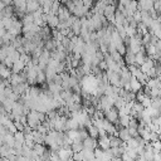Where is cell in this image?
<instances>
[{
    "instance_id": "cell-48",
    "label": "cell",
    "mask_w": 161,
    "mask_h": 161,
    "mask_svg": "<svg viewBox=\"0 0 161 161\" xmlns=\"http://www.w3.org/2000/svg\"><path fill=\"white\" fill-rule=\"evenodd\" d=\"M4 9H5V4L3 1H0V14L4 11Z\"/></svg>"
},
{
    "instance_id": "cell-51",
    "label": "cell",
    "mask_w": 161,
    "mask_h": 161,
    "mask_svg": "<svg viewBox=\"0 0 161 161\" xmlns=\"http://www.w3.org/2000/svg\"><path fill=\"white\" fill-rule=\"evenodd\" d=\"M0 1H3L5 5H8V4H10V3H11V0H0Z\"/></svg>"
},
{
    "instance_id": "cell-33",
    "label": "cell",
    "mask_w": 161,
    "mask_h": 161,
    "mask_svg": "<svg viewBox=\"0 0 161 161\" xmlns=\"http://www.w3.org/2000/svg\"><path fill=\"white\" fill-rule=\"evenodd\" d=\"M87 132H88V136L89 137H92V138H97V137H99V133H98V130H97V127L92 123L91 126H88L87 127Z\"/></svg>"
},
{
    "instance_id": "cell-42",
    "label": "cell",
    "mask_w": 161,
    "mask_h": 161,
    "mask_svg": "<svg viewBox=\"0 0 161 161\" xmlns=\"http://www.w3.org/2000/svg\"><path fill=\"white\" fill-rule=\"evenodd\" d=\"M132 19L138 24V23H141V11L140 10H137V11H135L133 13V15H132Z\"/></svg>"
},
{
    "instance_id": "cell-25",
    "label": "cell",
    "mask_w": 161,
    "mask_h": 161,
    "mask_svg": "<svg viewBox=\"0 0 161 161\" xmlns=\"http://www.w3.org/2000/svg\"><path fill=\"white\" fill-rule=\"evenodd\" d=\"M13 152H14V150H13L11 147H9V146H6V145L0 146V157H1V158L10 157L11 155H14Z\"/></svg>"
},
{
    "instance_id": "cell-16",
    "label": "cell",
    "mask_w": 161,
    "mask_h": 161,
    "mask_svg": "<svg viewBox=\"0 0 161 161\" xmlns=\"http://www.w3.org/2000/svg\"><path fill=\"white\" fill-rule=\"evenodd\" d=\"M103 130L106 131V133L107 135H116V132H117V128H116V126H114V123H111L109 121H107V119H104L103 118Z\"/></svg>"
},
{
    "instance_id": "cell-7",
    "label": "cell",
    "mask_w": 161,
    "mask_h": 161,
    "mask_svg": "<svg viewBox=\"0 0 161 161\" xmlns=\"http://www.w3.org/2000/svg\"><path fill=\"white\" fill-rule=\"evenodd\" d=\"M94 158L96 161H111L112 155L109 153L108 150H101V148H96L94 150Z\"/></svg>"
},
{
    "instance_id": "cell-24",
    "label": "cell",
    "mask_w": 161,
    "mask_h": 161,
    "mask_svg": "<svg viewBox=\"0 0 161 161\" xmlns=\"http://www.w3.org/2000/svg\"><path fill=\"white\" fill-rule=\"evenodd\" d=\"M78 128H80V126H79V123L74 119V118H67V122H65V130L67 131H72V130H78Z\"/></svg>"
},
{
    "instance_id": "cell-41",
    "label": "cell",
    "mask_w": 161,
    "mask_h": 161,
    "mask_svg": "<svg viewBox=\"0 0 161 161\" xmlns=\"http://www.w3.org/2000/svg\"><path fill=\"white\" fill-rule=\"evenodd\" d=\"M151 145H152V150H153L155 153L161 152V141H160V140H157V141H155V142H151Z\"/></svg>"
},
{
    "instance_id": "cell-9",
    "label": "cell",
    "mask_w": 161,
    "mask_h": 161,
    "mask_svg": "<svg viewBox=\"0 0 161 161\" xmlns=\"http://www.w3.org/2000/svg\"><path fill=\"white\" fill-rule=\"evenodd\" d=\"M49 59H50V52L44 49V50L40 53L39 58H38V65H39V68H40V69H43L44 67H47V64H48Z\"/></svg>"
},
{
    "instance_id": "cell-3",
    "label": "cell",
    "mask_w": 161,
    "mask_h": 161,
    "mask_svg": "<svg viewBox=\"0 0 161 161\" xmlns=\"http://www.w3.org/2000/svg\"><path fill=\"white\" fill-rule=\"evenodd\" d=\"M48 119V118H47ZM53 123V130L58 131V132H63L65 131V122H67V117L64 114H59L58 117H55L54 119H49Z\"/></svg>"
},
{
    "instance_id": "cell-8",
    "label": "cell",
    "mask_w": 161,
    "mask_h": 161,
    "mask_svg": "<svg viewBox=\"0 0 161 161\" xmlns=\"http://www.w3.org/2000/svg\"><path fill=\"white\" fill-rule=\"evenodd\" d=\"M114 13H116V6L113 4H107L103 10V16L109 21L114 23Z\"/></svg>"
},
{
    "instance_id": "cell-50",
    "label": "cell",
    "mask_w": 161,
    "mask_h": 161,
    "mask_svg": "<svg viewBox=\"0 0 161 161\" xmlns=\"http://www.w3.org/2000/svg\"><path fill=\"white\" fill-rule=\"evenodd\" d=\"M3 145H4V136L0 135V146H3Z\"/></svg>"
},
{
    "instance_id": "cell-29",
    "label": "cell",
    "mask_w": 161,
    "mask_h": 161,
    "mask_svg": "<svg viewBox=\"0 0 161 161\" xmlns=\"http://www.w3.org/2000/svg\"><path fill=\"white\" fill-rule=\"evenodd\" d=\"M109 137V146L111 147H121L122 146V141L119 140V137L117 136V135H111V136H108ZM109 147V148H111Z\"/></svg>"
},
{
    "instance_id": "cell-44",
    "label": "cell",
    "mask_w": 161,
    "mask_h": 161,
    "mask_svg": "<svg viewBox=\"0 0 161 161\" xmlns=\"http://www.w3.org/2000/svg\"><path fill=\"white\" fill-rule=\"evenodd\" d=\"M151 102H152V99H151L150 97H146V98L141 102V104L143 106V108H147V107H150V106H151Z\"/></svg>"
},
{
    "instance_id": "cell-12",
    "label": "cell",
    "mask_w": 161,
    "mask_h": 161,
    "mask_svg": "<svg viewBox=\"0 0 161 161\" xmlns=\"http://www.w3.org/2000/svg\"><path fill=\"white\" fill-rule=\"evenodd\" d=\"M25 75L24 74H20V73H11V75L9 77V83L11 84V87L16 86V84H20V83H24L25 82Z\"/></svg>"
},
{
    "instance_id": "cell-56",
    "label": "cell",
    "mask_w": 161,
    "mask_h": 161,
    "mask_svg": "<svg viewBox=\"0 0 161 161\" xmlns=\"http://www.w3.org/2000/svg\"><path fill=\"white\" fill-rule=\"evenodd\" d=\"M68 161H73V158H70V160H68Z\"/></svg>"
},
{
    "instance_id": "cell-27",
    "label": "cell",
    "mask_w": 161,
    "mask_h": 161,
    "mask_svg": "<svg viewBox=\"0 0 161 161\" xmlns=\"http://www.w3.org/2000/svg\"><path fill=\"white\" fill-rule=\"evenodd\" d=\"M80 153L83 156V161H96V158H94V151L83 148L80 151Z\"/></svg>"
},
{
    "instance_id": "cell-43",
    "label": "cell",
    "mask_w": 161,
    "mask_h": 161,
    "mask_svg": "<svg viewBox=\"0 0 161 161\" xmlns=\"http://www.w3.org/2000/svg\"><path fill=\"white\" fill-rule=\"evenodd\" d=\"M6 88H8V83L5 80H0V94H5Z\"/></svg>"
},
{
    "instance_id": "cell-17",
    "label": "cell",
    "mask_w": 161,
    "mask_h": 161,
    "mask_svg": "<svg viewBox=\"0 0 161 161\" xmlns=\"http://www.w3.org/2000/svg\"><path fill=\"white\" fill-rule=\"evenodd\" d=\"M80 29H82V23H80V19L79 18H74V21L70 26V30L73 33V35L75 36H79L80 35Z\"/></svg>"
},
{
    "instance_id": "cell-49",
    "label": "cell",
    "mask_w": 161,
    "mask_h": 161,
    "mask_svg": "<svg viewBox=\"0 0 161 161\" xmlns=\"http://www.w3.org/2000/svg\"><path fill=\"white\" fill-rule=\"evenodd\" d=\"M111 161H122V160H121V157H112Z\"/></svg>"
},
{
    "instance_id": "cell-13",
    "label": "cell",
    "mask_w": 161,
    "mask_h": 161,
    "mask_svg": "<svg viewBox=\"0 0 161 161\" xmlns=\"http://www.w3.org/2000/svg\"><path fill=\"white\" fill-rule=\"evenodd\" d=\"M104 119L109 121L111 123H117L118 122V112L116 108H111L108 111H104Z\"/></svg>"
},
{
    "instance_id": "cell-54",
    "label": "cell",
    "mask_w": 161,
    "mask_h": 161,
    "mask_svg": "<svg viewBox=\"0 0 161 161\" xmlns=\"http://www.w3.org/2000/svg\"><path fill=\"white\" fill-rule=\"evenodd\" d=\"M158 112H160V117H161V108H160V109H158Z\"/></svg>"
},
{
    "instance_id": "cell-34",
    "label": "cell",
    "mask_w": 161,
    "mask_h": 161,
    "mask_svg": "<svg viewBox=\"0 0 161 161\" xmlns=\"http://www.w3.org/2000/svg\"><path fill=\"white\" fill-rule=\"evenodd\" d=\"M146 109V112L150 114V117L153 119V118H157V117H160V112H158V109H156V108H153V107H147V108H145Z\"/></svg>"
},
{
    "instance_id": "cell-1",
    "label": "cell",
    "mask_w": 161,
    "mask_h": 161,
    "mask_svg": "<svg viewBox=\"0 0 161 161\" xmlns=\"http://www.w3.org/2000/svg\"><path fill=\"white\" fill-rule=\"evenodd\" d=\"M45 119H47V116L44 112L30 109V112L26 113V126L31 130H36Z\"/></svg>"
},
{
    "instance_id": "cell-20",
    "label": "cell",
    "mask_w": 161,
    "mask_h": 161,
    "mask_svg": "<svg viewBox=\"0 0 161 161\" xmlns=\"http://www.w3.org/2000/svg\"><path fill=\"white\" fill-rule=\"evenodd\" d=\"M26 89H28V84L24 82V83H20V84H16V86H14V87H11V91L19 97V96H21V94H24L25 92H26Z\"/></svg>"
},
{
    "instance_id": "cell-23",
    "label": "cell",
    "mask_w": 161,
    "mask_h": 161,
    "mask_svg": "<svg viewBox=\"0 0 161 161\" xmlns=\"http://www.w3.org/2000/svg\"><path fill=\"white\" fill-rule=\"evenodd\" d=\"M25 67H26V64L23 62V59H18L16 62H14L13 63V65H11V69H13V72L14 73H20L21 70H24L25 69Z\"/></svg>"
},
{
    "instance_id": "cell-37",
    "label": "cell",
    "mask_w": 161,
    "mask_h": 161,
    "mask_svg": "<svg viewBox=\"0 0 161 161\" xmlns=\"http://www.w3.org/2000/svg\"><path fill=\"white\" fill-rule=\"evenodd\" d=\"M70 148H72L73 153L74 152H80L83 150V142H72Z\"/></svg>"
},
{
    "instance_id": "cell-53",
    "label": "cell",
    "mask_w": 161,
    "mask_h": 161,
    "mask_svg": "<svg viewBox=\"0 0 161 161\" xmlns=\"http://www.w3.org/2000/svg\"><path fill=\"white\" fill-rule=\"evenodd\" d=\"M157 78H158V80H160V82H161V74H160V75H158V77H157Z\"/></svg>"
},
{
    "instance_id": "cell-14",
    "label": "cell",
    "mask_w": 161,
    "mask_h": 161,
    "mask_svg": "<svg viewBox=\"0 0 161 161\" xmlns=\"http://www.w3.org/2000/svg\"><path fill=\"white\" fill-rule=\"evenodd\" d=\"M82 142H83V148H86V150H92V151H94L96 147L98 146L96 138H92V137H89V136H88L86 140H83Z\"/></svg>"
},
{
    "instance_id": "cell-35",
    "label": "cell",
    "mask_w": 161,
    "mask_h": 161,
    "mask_svg": "<svg viewBox=\"0 0 161 161\" xmlns=\"http://www.w3.org/2000/svg\"><path fill=\"white\" fill-rule=\"evenodd\" d=\"M125 62H126L127 65L135 64V54L131 53V52H127V53L125 54Z\"/></svg>"
},
{
    "instance_id": "cell-30",
    "label": "cell",
    "mask_w": 161,
    "mask_h": 161,
    "mask_svg": "<svg viewBox=\"0 0 161 161\" xmlns=\"http://www.w3.org/2000/svg\"><path fill=\"white\" fill-rule=\"evenodd\" d=\"M145 60H146V55H145L143 50H142V52H138V53L135 54V64H136L137 67H141V65L143 64Z\"/></svg>"
},
{
    "instance_id": "cell-40",
    "label": "cell",
    "mask_w": 161,
    "mask_h": 161,
    "mask_svg": "<svg viewBox=\"0 0 161 161\" xmlns=\"http://www.w3.org/2000/svg\"><path fill=\"white\" fill-rule=\"evenodd\" d=\"M47 79V77H45V73L43 72V70H39L38 72V74H36V79H35V82L36 83H44V80Z\"/></svg>"
},
{
    "instance_id": "cell-6",
    "label": "cell",
    "mask_w": 161,
    "mask_h": 161,
    "mask_svg": "<svg viewBox=\"0 0 161 161\" xmlns=\"http://www.w3.org/2000/svg\"><path fill=\"white\" fill-rule=\"evenodd\" d=\"M6 30H8V33H10L11 35L18 36V35L23 31V24H21L19 20L13 19V21L10 23V25H9V28H8Z\"/></svg>"
},
{
    "instance_id": "cell-22",
    "label": "cell",
    "mask_w": 161,
    "mask_h": 161,
    "mask_svg": "<svg viewBox=\"0 0 161 161\" xmlns=\"http://www.w3.org/2000/svg\"><path fill=\"white\" fill-rule=\"evenodd\" d=\"M128 86H130V91H131V92H133V93H137L138 91H141V89H142V84H141L136 78H133V77L130 79Z\"/></svg>"
},
{
    "instance_id": "cell-57",
    "label": "cell",
    "mask_w": 161,
    "mask_h": 161,
    "mask_svg": "<svg viewBox=\"0 0 161 161\" xmlns=\"http://www.w3.org/2000/svg\"><path fill=\"white\" fill-rule=\"evenodd\" d=\"M0 161H1V157H0Z\"/></svg>"
},
{
    "instance_id": "cell-11",
    "label": "cell",
    "mask_w": 161,
    "mask_h": 161,
    "mask_svg": "<svg viewBox=\"0 0 161 161\" xmlns=\"http://www.w3.org/2000/svg\"><path fill=\"white\" fill-rule=\"evenodd\" d=\"M45 21H47L48 26L52 28V29L58 28V25H59V19H58V16H57L55 14H52V13L45 14Z\"/></svg>"
},
{
    "instance_id": "cell-55",
    "label": "cell",
    "mask_w": 161,
    "mask_h": 161,
    "mask_svg": "<svg viewBox=\"0 0 161 161\" xmlns=\"http://www.w3.org/2000/svg\"><path fill=\"white\" fill-rule=\"evenodd\" d=\"M158 64H160V65H161V60H160V59H158Z\"/></svg>"
},
{
    "instance_id": "cell-5",
    "label": "cell",
    "mask_w": 161,
    "mask_h": 161,
    "mask_svg": "<svg viewBox=\"0 0 161 161\" xmlns=\"http://www.w3.org/2000/svg\"><path fill=\"white\" fill-rule=\"evenodd\" d=\"M57 155L58 157L60 158V161H68L73 157V151L70 148V146H63V147H59L57 151Z\"/></svg>"
},
{
    "instance_id": "cell-38",
    "label": "cell",
    "mask_w": 161,
    "mask_h": 161,
    "mask_svg": "<svg viewBox=\"0 0 161 161\" xmlns=\"http://www.w3.org/2000/svg\"><path fill=\"white\" fill-rule=\"evenodd\" d=\"M151 34L150 33H146V34H143L142 36H141V43L143 44V45H148V44H151Z\"/></svg>"
},
{
    "instance_id": "cell-31",
    "label": "cell",
    "mask_w": 161,
    "mask_h": 161,
    "mask_svg": "<svg viewBox=\"0 0 161 161\" xmlns=\"http://www.w3.org/2000/svg\"><path fill=\"white\" fill-rule=\"evenodd\" d=\"M4 145L14 148V145H15V141H14V133H10L8 132L5 136H4Z\"/></svg>"
},
{
    "instance_id": "cell-39",
    "label": "cell",
    "mask_w": 161,
    "mask_h": 161,
    "mask_svg": "<svg viewBox=\"0 0 161 161\" xmlns=\"http://www.w3.org/2000/svg\"><path fill=\"white\" fill-rule=\"evenodd\" d=\"M152 102H151V107L156 108V109H160L161 108V97H156V98H151Z\"/></svg>"
},
{
    "instance_id": "cell-47",
    "label": "cell",
    "mask_w": 161,
    "mask_h": 161,
    "mask_svg": "<svg viewBox=\"0 0 161 161\" xmlns=\"http://www.w3.org/2000/svg\"><path fill=\"white\" fill-rule=\"evenodd\" d=\"M153 161H161V152H157L153 155Z\"/></svg>"
},
{
    "instance_id": "cell-45",
    "label": "cell",
    "mask_w": 161,
    "mask_h": 161,
    "mask_svg": "<svg viewBox=\"0 0 161 161\" xmlns=\"http://www.w3.org/2000/svg\"><path fill=\"white\" fill-rule=\"evenodd\" d=\"M49 161H60V158L58 157L57 152H50V156H49Z\"/></svg>"
},
{
    "instance_id": "cell-18",
    "label": "cell",
    "mask_w": 161,
    "mask_h": 161,
    "mask_svg": "<svg viewBox=\"0 0 161 161\" xmlns=\"http://www.w3.org/2000/svg\"><path fill=\"white\" fill-rule=\"evenodd\" d=\"M117 136L119 137V140H121L122 142H127V141L131 138V133H130V131H128L127 127H122V128H119L118 132H117Z\"/></svg>"
},
{
    "instance_id": "cell-28",
    "label": "cell",
    "mask_w": 161,
    "mask_h": 161,
    "mask_svg": "<svg viewBox=\"0 0 161 161\" xmlns=\"http://www.w3.org/2000/svg\"><path fill=\"white\" fill-rule=\"evenodd\" d=\"M31 136H33L34 143H43V142H44V136H45V135L42 133V132H39L38 130H33Z\"/></svg>"
},
{
    "instance_id": "cell-32",
    "label": "cell",
    "mask_w": 161,
    "mask_h": 161,
    "mask_svg": "<svg viewBox=\"0 0 161 161\" xmlns=\"http://www.w3.org/2000/svg\"><path fill=\"white\" fill-rule=\"evenodd\" d=\"M131 116L130 114H118V123L121 125V127H128Z\"/></svg>"
},
{
    "instance_id": "cell-4",
    "label": "cell",
    "mask_w": 161,
    "mask_h": 161,
    "mask_svg": "<svg viewBox=\"0 0 161 161\" xmlns=\"http://www.w3.org/2000/svg\"><path fill=\"white\" fill-rule=\"evenodd\" d=\"M106 77H107V80L111 86L113 87H117V88H122V84H121V77L118 73L113 72V70H107L106 72Z\"/></svg>"
},
{
    "instance_id": "cell-26",
    "label": "cell",
    "mask_w": 161,
    "mask_h": 161,
    "mask_svg": "<svg viewBox=\"0 0 161 161\" xmlns=\"http://www.w3.org/2000/svg\"><path fill=\"white\" fill-rule=\"evenodd\" d=\"M31 150H33V153H34L36 157H42V156L44 155V152L47 151V148H45L42 143H35Z\"/></svg>"
},
{
    "instance_id": "cell-15",
    "label": "cell",
    "mask_w": 161,
    "mask_h": 161,
    "mask_svg": "<svg viewBox=\"0 0 161 161\" xmlns=\"http://www.w3.org/2000/svg\"><path fill=\"white\" fill-rule=\"evenodd\" d=\"M155 67V60L151 58V57H146V60L143 62V64L140 67V69H141V72H143L145 74L151 69V68H153Z\"/></svg>"
},
{
    "instance_id": "cell-36",
    "label": "cell",
    "mask_w": 161,
    "mask_h": 161,
    "mask_svg": "<svg viewBox=\"0 0 161 161\" xmlns=\"http://www.w3.org/2000/svg\"><path fill=\"white\" fill-rule=\"evenodd\" d=\"M158 84H160V80L158 78H150L146 83V86L148 88H158Z\"/></svg>"
},
{
    "instance_id": "cell-10",
    "label": "cell",
    "mask_w": 161,
    "mask_h": 161,
    "mask_svg": "<svg viewBox=\"0 0 161 161\" xmlns=\"http://www.w3.org/2000/svg\"><path fill=\"white\" fill-rule=\"evenodd\" d=\"M137 9L140 11H151L153 9V1L151 0H138L137 1Z\"/></svg>"
},
{
    "instance_id": "cell-19",
    "label": "cell",
    "mask_w": 161,
    "mask_h": 161,
    "mask_svg": "<svg viewBox=\"0 0 161 161\" xmlns=\"http://www.w3.org/2000/svg\"><path fill=\"white\" fill-rule=\"evenodd\" d=\"M57 16H58L59 21H65V20L70 16V11H69L67 8L60 6V8H59V10H58V13H57Z\"/></svg>"
},
{
    "instance_id": "cell-21",
    "label": "cell",
    "mask_w": 161,
    "mask_h": 161,
    "mask_svg": "<svg viewBox=\"0 0 161 161\" xmlns=\"http://www.w3.org/2000/svg\"><path fill=\"white\" fill-rule=\"evenodd\" d=\"M97 143H98V146H99V148L101 150H108L111 146H109V137L107 136V135H104V136H99V140L97 141Z\"/></svg>"
},
{
    "instance_id": "cell-46",
    "label": "cell",
    "mask_w": 161,
    "mask_h": 161,
    "mask_svg": "<svg viewBox=\"0 0 161 161\" xmlns=\"http://www.w3.org/2000/svg\"><path fill=\"white\" fill-rule=\"evenodd\" d=\"M158 140V133L157 132H151V136H150V141L151 142H155Z\"/></svg>"
},
{
    "instance_id": "cell-58",
    "label": "cell",
    "mask_w": 161,
    "mask_h": 161,
    "mask_svg": "<svg viewBox=\"0 0 161 161\" xmlns=\"http://www.w3.org/2000/svg\"><path fill=\"white\" fill-rule=\"evenodd\" d=\"M151 1H155V0H151Z\"/></svg>"
},
{
    "instance_id": "cell-52",
    "label": "cell",
    "mask_w": 161,
    "mask_h": 161,
    "mask_svg": "<svg viewBox=\"0 0 161 161\" xmlns=\"http://www.w3.org/2000/svg\"><path fill=\"white\" fill-rule=\"evenodd\" d=\"M158 92H160V97H161V82H160V84H158Z\"/></svg>"
},
{
    "instance_id": "cell-2",
    "label": "cell",
    "mask_w": 161,
    "mask_h": 161,
    "mask_svg": "<svg viewBox=\"0 0 161 161\" xmlns=\"http://www.w3.org/2000/svg\"><path fill=\"white\" fill-rule=\"evenodd\" d=\"M79 86H80V89H82V91L89 93L91 96H94L96 89H97V87H98V80H97V78H96L94 74H92V73H91V74H86V75L80 79Z\"/></svg>"
}]
</instances>
